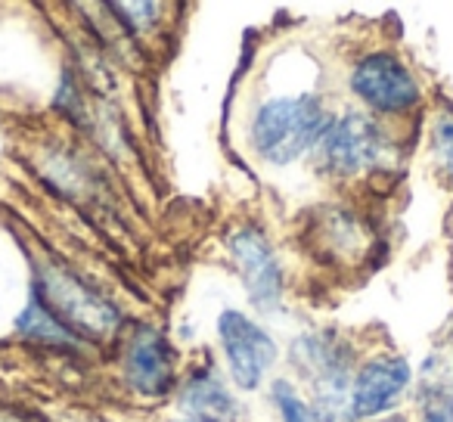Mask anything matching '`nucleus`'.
<instances>
[{"label":"nucleus","instance_id":"ddd939ff","mask_svg":"<svg viewBox=\"0 0 453 422\" xmlns=\"http://www.w3.org/2000/svg\"><path fill=\"white\" fill-rule=\"evenodd\" d=\"M434 156L453 180V115H441L438 125H434Z\"/></svg>","mask_w":453,"mask_h":422},{"label":"nucleus","instance_id":"9b49d317","mask_svg":"<svg viewBox=\"0 0 453 422\" xmlns=\"http://www.w3.org/2000/svg\"><path fill=\"white\" fill-rule=\"evenodd\" d=\"M422 422H453V388L447 382H426L419 395Z\"/></svg>","mask_w":453,"mask_h":422},{"label":"nucleus","instance_id":"f257e3e1","mask_svg":"<svg viewBox=\"0 0 453 422\" xmlns=\"http://www.w3.org/2000/svg\"><path fill=\"white\" fill-rule=\"evenodd\" d=\"M329 125L333 119L317 96H277V100L265 103L255 115L252 143L265 162L289 165L298 156H304L311 146L320 143Z\"/></svg>","mask_w":453,"mask_h":422},{"label":"nucleus","instance_id":"f8f14e48","mask_svg":"<svg viewBox=\"0 0 453 422\" xmlns=\"http://www.w3.org/2000/svg\"><path fill=\"white\" fill-rule=\"evenodd\" d=\"M273 401H277L283 422H317V413L296 395L289 382H277L273 385Z\"/></svg>","mask_w":453,"mask_h":422},{"label":"nucleus","instance_id":"39448f33","mask_svg":"<svg viewBox=\"0 0 453 422\" xmlns=\"http://www.w3.org/2000/svg\"><path fill=\"white\" fill-rule=\"evenodd\" d=\"M351 88L376 112H407L419 103V88L407 65L391 53H372L360 59L351 75Z\"/></svg>","mask_w":453,"mask_h":422},{"label":"nucleus","instance_id":"7ed1b4c3","mask_svg":"<svg viewBox=\"0 0 453 422\" xmlns=\"http://www.w3.org/2000/svg\"><path fill=\"white\" fill-rule=\"evenodd\" d=\"M218 333L226 354V364H230V372H234V382L246 391L258 388L261 379L267 376V370L277 360L273 339L258 323H252L246 314H240V311H224L218 320Z\"/></svg>","mask_w":453,"mask_h":422},{"label":"nucleus","instance_id":"1a4fd4ad","mask_svg":"<svg viewBox=\"0 0 453 422\" xmlns=\"http://www.w3.org/2000/svg\"><path fill=\"white\" fill-rule=\"evenodd\" d=\"M180 407L187 410L193 419L202 422H226L234 419L236 401L230 397V391L220 385V379L211 370H202L183 385L180 391Z\"/></svg>","mask_w":453,"mask_h":422},{"label":"nucleus","instance_id":"9d476101","mask_svg":"<svg viewBox=\"0 0 453 422\" xmlns=\"http://www.w3.org/2000/svg\"><path fill=\"white\" fill-rule=\"evenodd\" d=\"M19 329H22V333H28V339L57 341V345H72V341H75L72 329L65 326V323H59L57 317L50 314V308L41 302L38 292H32V298H28L26 314L19 317Z\"/></svg>","mask_w":453,"mask_h":422},{"label":"nucleus","instance_id":"6e6552de","mask_svg":"<svg viewBox=\"0 0 453 422\" xmlns=\"http://www.w3.org/2000/svg\"><path fill=\"white\" fill-rule=\"evenodd\" d=\"M125 364L131 385L143 395H165L174 382V357H171L162 335L152 329H140L134 335Z\"/></svg>","mask_w":453,"mask_h":422},{"label":"nucleus","instance_id":"423d86ee","mask_svg":"<svg viewBox=\"0 0 453 422\" xmlns=\"http://www.w3.org/2000/svg\"><path fill=\"white\" fill-rule=\"evenodd\" d=\"M230 252H234L236 265L242 271L252 304H258V308H277L280 292H283V277H280V265L273 258L271 242L258 230L246 227L240 234H234Z\"/></svg>","mask_w":453,"mask_h":422},{"label":"nucleus","instance_id":"20e7f679","mask_svg":"<svg viewBox=\"0 0 453 422\" xmlns=\"http://www.w3.org/2000/svg\"><path fill=\"white\" fill-rule=\"evenodd\" d=\"M323 162L335 174H360L366 168H376L385 156V137L376 121L360 112H345L333 119L329 131L320 140Z\"/></svg>","mask_w":453,"mask_h":422},{"label":"nucleus","instance_id":"f03ea898","mask_svg":"<svg viewBox=\"0 0 453 422\" xmlns=\"http://www.w3.org/2000/svg\"><path fill=\"white\" fill-rule=\"evenodd\" d=\"M41 302L53 311L59 323L69 320L75 329L88 335H109L115 326H119V314L109 308L103 298H96L90 289H84L75 277H69L65 271L50 265L38 267V289Z\"/></svg>","mask_w":453,"mask_h":422},{"label":"nucleus","instance_id":"0eeeda50","mask_svg":"<svg viewBox=\"0 0 453 422\" xmlns=\"http://www.w3.org/2000/svg\"><path fill=\"white\" fill-rule=\"evenodd\" d=\"M410 385V366L403 357H379L370 360L357 372L351 388L354 416H376L391 410Z\"/></svg>","mask_w":453,"mask_h":422}]
</instances>
